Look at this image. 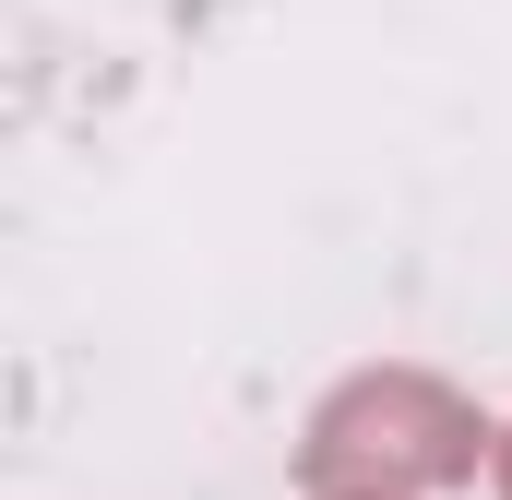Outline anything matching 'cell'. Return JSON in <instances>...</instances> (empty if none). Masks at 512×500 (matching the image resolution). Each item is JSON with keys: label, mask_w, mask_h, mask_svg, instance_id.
<instances>
[{"label": "cell", "mask_w": 512, "mask_h": 500, "mask_svg": "<svg viewBox=\"0 0 512 500\" xmlns=\"http://www.w3.org/2000/svg\"><path fill=\"white\" fill-rule=\"evenodd\" d=\"M477 465H501L489 405L465 381L417 370V358L346 370L298 429V489L310 500H429V489H465Z\"/></svg>", "instance_id": "1"}, {"label": "cell", "mask_w": 512, "mask_h": 500, "mask_svg": "<svg viewBox=\"0 0 512 500\" xmlns=\"http://www.w3.org/2000/svg\"><path fill=\"white\" fill-rule=\"evenodd\" d=\"M489 477H501V500H512V429H501V465H489Z\"/></svg>", "instance_id": "2"}]
</instances>
